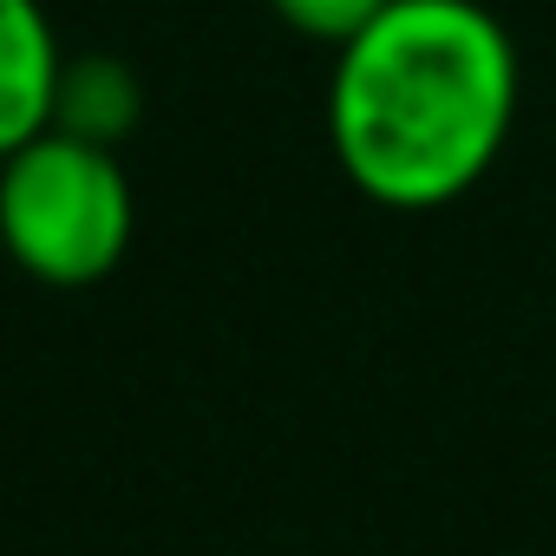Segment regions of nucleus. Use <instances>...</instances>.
Wrapping results in <instances>:
<instances>
[{
	"instance_id": "nucleus-1",
	"label": "nucleus",
	"mask_w": 556,
	"mask_h": 556,
	"mask_svg": "<svg viewBox=\"0 0 556 556\" xmlns=\"http://www.w3.org/2000/svg\"><path fill=\"white\" fill-rule=\"evenodd\" d=\"M517 99V40L484 0H393L334 53L328 144L367 203L419 216L484 184L510 144Z\"/></svg>"
},
{
	"instance_id": "nucleus-2",
	"label": "nucleus",
	"mask_w": 556,
	"mask_h": 556,
	"mask_svg": "<svg viewBox=\"0 0 556 556\" xmlns=\"http://www.w3.org/2000/svg\"><path fill=\"white\" fill-rule=\"evenodd\" d=\"M138 197L118 151L47 131L0 164V249L47 289H92L125 262Z\"/></svg>"
},
{
	"instance_id": "nucleus-3",
	"label": "nucleus",
	"mask_w": 556,
	"mask_h": 556,
	"mask_svg": "<svg viewBox=\"0 0 556 556\" xmlns=\"http://www.w3.org/2000/svg\"><path fill=\"white\" fill-rule=\"evenodd\" d=\"M66 47L40 0H0V164L53 131Z\"/></svg>"
},
{
	"instance_id": "nucleus-4",
	"label": "nucleus",
	"mask_w": 556,
	"mask_h": 556,
	"mask_svg": "<svg viewBox=\"0 0 556 556\" xmlns=\"http://www.w3.org/2000/svg\"><path fill=\"white\" fill-rule=\"evenodd\" d=\"M138 118H144V86H138L131 60H118V53H66L60 92H53V131L118 151L138 131Z\"/></svg>"
},
{
	"instance_id": "nucleus-5",
	"label": "nucleus",
	"mask_w": 556,
	"mask_h": 556,
	"mask_svg": "<svg viewBox=\"0 0 556 556\" xmlns=\"http://www.w3.org/2000/svg\"><path fill=\"white\" fill-rule=\"evenodd\" d=\"M387 8H393V0H268V14L282 21L295 40H315V47H328V53L354 47Z\"/></svg>"
}]
</instances>
